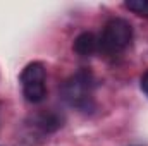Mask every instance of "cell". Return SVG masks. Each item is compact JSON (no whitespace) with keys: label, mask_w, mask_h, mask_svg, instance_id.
<instances>
[{"label":"cell","mask_w":148,"mask_h":146,"mask_svg":"<svg viewBox=\"0 0 148 146\" xmlns=\"http://www.w3.org/2000/svg\"><path fill=\"white\" fill-rule=\"evenodd\" d=\"M93 76L90 71H79L74 76H71L64 84H62V98L77 110L88 112L93 108Z\"/></svg>","instance_id":"cell-1"},{"label":"cell","mask_w":148,"mask_h":146,"mask_svg":"<svg viewBox=\"0 0 148 146\" xmlns=\"http://www.w3.org/2000/svg\"><path fill=\"white\" fill-rule=\"evenodd\" d=\"M133 40V28L126 19H110L98 38V50L105 53H119L129 46Z\"/></svg>","instance_id":"cell-2"},{"label":"cell","mask_w":148,"mask_h":146,"mask_svg":"<svg viewBox=\"0 0 148 146\" xmlns=\"http://www.w3.org/2000/svg\"><path fill=\"white\" fill-rule=\"evenodd\" d=\"M47 71L41 62L28 64L21 72L23 95L29 103H40L47 96Z\"/></svg>","instance_id":"cell-3"},{"label":"cell","mask_w":148,"mask_h":146,"mask_svg":"<svg viewBox=\"0 0 148 146\" xmlns=\"http://www.w3.org/2000/svg\"><path fill=\"white\" fill-rule=\"evenodd\" d=\"M74 52L81 57H90L95 52H98V38L93 33H81L74 40Z\"/></svg>","instance_id":"cell-4"},{"label":"cell","mask_w":148,"mask_h":146,"mask_svg":"<svg viewBox=\"0 0 148 146\" xmlns=\"http://www.w3.org/2000/svg\"><path fill=\"white\" fill-rule=\"evenodd\" d=\"M35 126L40 127L43 132H53L62 126V119L60 115H57L55 112H43L35 117Z\"/></svg>","instance_id":"cell-5"},{"label":"cell","mask_w":148,"mask_h":146,"mask_svg":"<svg viewBox=\"0 0 148 146\" xmlns=\"http://www.w3.org/2000/svg\"><path fill=\"white\" fill-rule=\"evenodd\" d=\"M126 9H129L131 12L138 14V16H145L148 17V0H127Z\"/></svg>","instance_id":"cell-6"},{"label":"cell","mask_w":148,"mask_h":146,"mask_svg":"<svg viewBox=\"0 0 148 146\" xmlns=\"http://www.w3.org/2000/svg\"><path fill=\"white\" fill-rule=\"evenodd\" d=\"M140 84H141V89H143V93L148 96V71L143 74V76H141V83H140Z\"/></svg>","instance_id":"cell-7"}]
</instances>
